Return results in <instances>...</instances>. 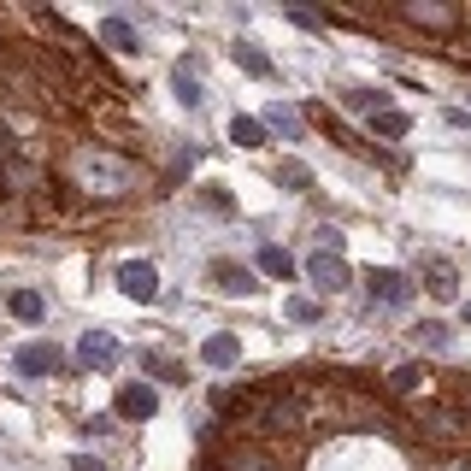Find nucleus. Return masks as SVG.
Returning a JSON list of instances; mask_svg holds the SVG:
<instances>
[{"instance_id":"7","label":"nucleus","mask_w":471,"mask_h":471,"mask_svg":"<svg viewBox=\"0 0 471 471\" xmlns=\"http://www.w3.org/2000/svg\"><path fill=\"white\" fill-rule=\"evenodd\" d=\"M159 413V395L147 383H124L118 389V418H154Z\"/></svg>"},{"instance_id":"3","label":"nucleus","mask_w":471,"mask_h":471,"mask_svg":"<svg viewBox=\"0 0 471 471\" xmlns=\"http://www.w3.org/2000/svg\"><path fill=\"white\" fill-rule=\"evenodd\" d=\"M306 277L318 283V295H342L354 283V271H348L342 254H313V259H306Z\"/></svg>"},{"instance_id":"14","label":"nucleus","mask_w":471,"mask_h":471,"mask_svg":"<svg viewBox=\"0 0 471 471\" xmlns=\"http://www.w3.org/2000/svg\"><path fill=\"white\" fill-rule=\"evenodd\" d=\"M259 124H266V130H277V135H289V142H301V113H295V106H266V118H259Z\"/></svg>"},{"instance_id":"5","label":"nucleus","mask_w":471,"mask_h":471,"mask_svg":"<svg viewBox=\"0 0 471 471\" xmlns=\"http://www.w3.org/2000/svg\"><path fill=\"white\" fill-rule=\"evenodd\" d=\"M77 359L89 371H113L118 366V336H113V330H89V336L77 342Z\"/></svg>"},{"instance_id":"18","label":"nucleus","mask_w":471,"mask_h":471,"mask_svg":"<svg viewBox=\"0 0 471 471\" xmlns=\"http://www.w3.org/2000/svg\"><path fill=\"white\" fill-rule=\"evenodd\" d=\"M342 101H348L354 113H371V118H377V113H389V95H383V89H348Z\"/></svg>"},{"instance_id":"4","label":"nucleus","mask_w":471,"mask_h":471,"mask_svg":"<svg viewBox=\"0 0 471 471\" xmlns=\"http://www.w3.org/2000/svg\"><path fill=\"white\" fill-rule=\"evenodd\" d=\"M118 289L130 295V301H154V295H159V271L147 266V259H124V266H118Z\"/></svg>"},{"instance_id":"21","label":"nucleus","mask_w":471,"mask_h":471,"mask_svg":"<svg viewBox=\"0 0 471 471\" xmlns=\"http://www.w3.org/2000/svg\"><path fill=\"white\" fill-rule=\"evenodd\" d=\"M142 371H159L165 383H189V377H183V366H177V359H165V354H142Z\"/></svg>"},{"instance_id":"28","label":"nucleus","mask_w":471,"mask_h":471,"mask_svg":"<svg viewBox=\"0 0 471 471\" xmlns=\"http://www.w3.org/2000/svg\"><path fill=\"white\" fill-rule=\"evenodd\" d=\"M71 471H106V466L95 460V454H71Z\"/></svg>"},{"instance_id":"22","label":"nucleus","mask_w":471,"mask_h":471,"mask_svg":"<svg viewBox=\"0 0 471 471\" xmlns=\"http://www.w3.org/2000/svg\"><path fill=\"white\" fill-rule=\"evenodd\" d=\"M283 313H289L295 325H313V318H318V301H306V295H295V301H283Z\"/></svg>"},{"instance_id":"6","label":"nucleus","mask_w":471,"mask_h":471,"mask_svg":"<svg viewBox=\"0 0 471 471\" xmlns=\"http://www.w3.org/2000/svg\"><path fill=\"white\" fill-rule=\"evenodd\" d=\"M59 366H65V354H59L54 342H24V348H18V371H24V377H54Z\"/></svg>"},{"instance_id":"23","label":"nucleus","mask_w":471,"mask_h":471,"mask_svg":"<svg viewBox=\"0 0 471 471\" xmlns=\"http://www.w3.org/2000/svg\"><path fill=\"white\" fill-rule=\"evenodd\" d=\"M418 342H430V348H448V342H454V330L430 318V325H418Z\"/></svg>"},{"instance_id":"19","label":"nucleus","mask_w":471,"mask_h":471,"mask_svg":"<svg viewBox=\"0 0 471 471\" xmlns=\"http://www.w3.org/2000/svg\"><path fill=\"white\" fill-rule=\"evenodd\" d=\"M371 130H377L383 142H401V135L413 130V118H406V113H395V106H389V113H377V118H371Z\"/></svg>"},{"instance_id":"17","label":"nucleus","mask_w":471,"mask_h":471,"mask_svg":"<svg viewBox=\"0 0 471 471\" xmlns=\"http://www.w3.org/2000/svg\"><path fill=\"white\" fill-rule=\"evenodd\" d=\"M277 189L306 195V189H313V165H301V159H283V165H277Z\"/></svg>"},{"instance_id":"2","label":"nucleus","mask_w":471,"mask_h":471,"mask_svg":"<svg viewBox=\"0 0 471 471\" xmlns=\"http://www.w3.org/2000/svg\"><path fill=\"white\" fill-rule=\"evenodd\" d=\"M366 295L383 306H406L413 301V283H406V271H389V266H371L366 271Z\"/></svg>"},{"instance_id":"8","label":"nucleus","mask_w":471,"mask_h":471,"mask_svg":"<svg viewBox=\"0 0 471 471\" xmlns=\"http://www.w3.org/2000/svg\"><path fill=\"white\" fill-rule=\"evenodd\" d=\"M213 283L230 295H259V277L247 266H236V259H213Z\"/></svg>"},{"instance_id":"25","label":"nucleus","mask_w":471,"mask_h":471,"mask_svg":"<svg viewBox=\"0 0 471 471\" xmlns=\"http://www.w3.org/2000/svg\"><path fill=\"white\" fill-rule=\"evenodd\" d=\"M418 377H425V371H418V366H401V371H395L389 383H395V389H401V395H413V389H418Z\"/></svg>"},{"instance_id":"9","label":"nucleus","mask_w":471,"mask_h":471,"mask_svg":"<svg viewBox=\"0 0 471 471\" xmlns=\"http://www.w3.org/2000/svg\"><path fill=\"white\" fill-rule=\"evenodd\" d=\"M201 359H206V366H213V371H230L236 359H242V342L218 330V336H206V342H201Z\"/></svg>"},{"instance_id":"30","label":"nucleus","mask_w":471,"mask_h":471,"mask_svg":"<svg viewBox=\"0 0 471 471\" xmlns=\"http://www.w3.org/2000/svg\"><path fill=\"white\" fill-rule=\"evenodd\" d=\"M466 325H471V306H466Z\"/></svg>"},{"instance_id":"24","label":"nucleus","mask_w":471,"mask_h":471,"mask_svg":"<svg viewBox=\"0 0 471 471\" xmlns=\"http://www.w3.org/2000/svg\"><path fill=\"white\" fill-rule=\"evenodd\" d=\"M406 18H413V24H454V12H442V6H406Z\"/></svg>"},{"instance_id":"20","label":"nucleus","mask_w":471,"mask_h":471,"mask_svg":"<svg viewBox=\"0 0 471 471\" xmlns=\"http://www.w3.org/2000/svg\"><path fill=\"white\" fill-rule=\"evenodd\" d=\"M236 65H242V71H247V77H271V59H266V54H259V47H254V42H236Z\"/></svg>"},{"instance_id":"10","label":"nucleus","mask_w":471,"mask_h":471,"mask_svg":"<svg viewBox=\"0 0 471 471\" xmlns=\"http://www.w3.org/2000/svg\"><path fill=\"white\" fill-rule=\"evenodd\" d=\"M425 283H430V295H436V301H454V295H460V277H454L448 259H425Z\"/></svg>"},{"instance_id":"29","label":"nucleus","mask_w":471,"mask_h":471,"mask_svg":"<svg viewBox=\"0 0 471 471\" xmlns=\"http://www.w3.org/2000/svg\"><path fill=\"white\" fill-rule=\"evenodd\" d=\"M230 471H271V466H266V460H254V454H236V466H230Z\"/></svg>"},{"instance_id":"1","label":"nucleus","mask_w":471,"mask_h":471,"mask_svg":"<svg viewBox=\"0 0 471 471\" xmlns=\"http://www.w3.org/2000/svg\"><path fill=\"white\" fill-rule=\"evenodd\" d=\"M77 177L89 183V195H130L135 189V165L118 154H77Z\"/></svg>"},{"instance_id":"12","label":"nucleus","mask_w":471,"mask_h":471,"mask_svg":"<svg viewBox=\"0 0 471 471\" xmlns=\"http://www.w3.org/2000/svg\"><path fill=\"white\" fill-rule=\"evenodd\" d=\"M6 306H12V318H24V325H42V313H47V301L35 289H12Z\"/></svg>"},{"instance_id":"15","label":"nucleus","mask_w":471,"mask_h":471,"mask_svg":"<svg viewBox=\"0 0 471 471\" xmlns=\"http://www.w3.org/2000/svg\"><path fill=\"white\" fill-rule=\"evenodd\" d=\"M230 142H236V147H266V124L247 118V113H236V118H230Z\"/></svg>"},{"instance_id":"16","label":"nucleus","mask_w":471,"mask_h":471,"mask_svg":"<svg viewBox=\"0 0 471 471\" xmlns=\"http://www.w3.org/2000/svg\"><path fill=\"white\" fill-rule=\"evenodd\" d=\"M101 42L113 47V54H135V30H130V18H106V24H101Z\"/></svg>"},{"instance_id":"27","label":"nucleus","mask_w":471,"mask_h":471,"mask_svg":"<svg viewBox=\"0 0 471 471\" xmlns=\"http://www.w3.org/2000/svg\"><path fill=\"white\" fill-rule=\"evenodd\" d=\"M289 18H295V24H301V30H318V24H325V18H318V12H306V6H295V12H289Z\"/></svg>"},{"instance_id":"11","label":"nucleus","mask_w":471,"mask_h":471,"mask_svg":"<svg viewBox=\"0 0 471 471\" xmlns=\"http://www.w3.org/2000/svg\"><path fill=\"white\" fill-rule=\"evenodd\" d=\"M259 271L289 283V277H295V254H289V247H277V242H266V247H259Z\"/></svg>"},{"instance_id":"26","label":"nucleus","mask_w":471,"mask_h":471,"mask_svg":"<svg viewBox=\"0 0 471 471\" xmlns=\"http://www.w3.org/2000/svg\"><path fill=\"white\" fill-rule=\"evenodd\" d=\"M318 254H342V230H336V225L318 230Z\"/></svg>"},{"instance_id":"13","label":"nucleus","mask_w":471,"mask_h":471,"mask_svg":"<svg viewBox=\"0 0 471 471\" xmlns=\"http://www.w3.org/2000/svg\"><path fill=\"white\" fill-rule=\"evenodd\" d=\"M171 83H177V101L183 106H201V77H195V59H177V71H171Z\"/></svg>"}]
</instances>
